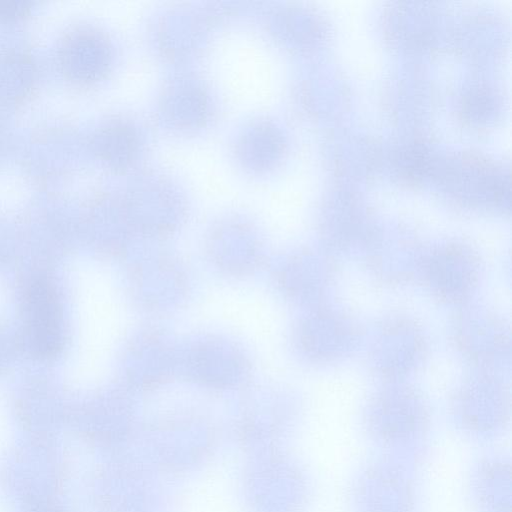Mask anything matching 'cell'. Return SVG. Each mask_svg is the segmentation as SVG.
I'll list each match as a JSON object with an SVG mask.
<instances>
[{
  "label": "cell",
  "instance_id": "3957f363",
  "mask_svg": "<svg viewBox=\"0 0 512 512\" xmlns=\"http://www.w3.org/2000/svg\"><path fill=\"white\" fill-rule=\"evenodd\" d=\"M465 496L471 512H511L510 453L490 449L478 455L466 473Z\"/></svg>",
  "mask_w": 512,
  "mask_h": 512
},
{
  "label": "cell",
  "instance_id": "277c9868",
  "mask_svg": "<svg viewBox=\"0 0 512 512\" xmlns=\"http://www.w3.org/2000/svg\"><path fill=\"white\" fill-rule=\"evenodd\" d=\"M28 4L25 1H0V16L6 18L21 16L29 9Z\"/></svg>",
  "mask_w": 512,
  "mask_h": 512
},
{
  "label": "cell",
  "instance_id": "6da1fadb",
  "mask_svg": "<svg viewBox=\"0 0 512 512\" xmlns=\"http://www.w3.org/2000/svg\"><path fill=\"white\" fill-rule=\"evenodd\" d=\"M345 503L348 512H422L419 469L373 454L351 474Z\"/></svg>",
  "mask_w": 512,
  "mask_h": 512
},
{
  "label": "cell",
  "instance_id": "5b68a950",
  "mask_svg": "<svg viewBox=\"0 0 512 512\" xmlns=\"http://www.w3.org/2000/svg\"><path fill=\"white\" fill-rule=\"evenodd\" d=\"M41 512H59V511H56V510H50V509H48V510H43V511H41Z\"/></svg>",
  "mask_w": 512,
  "mask_h": 512
},
{
  "label": "cell",
  "instance_id": "7a4b0ae2",
  "mask_svg": "<svg viewBox=\"0 0 512 512\" xmlns=\"http://www.w3.org/2000/svg\"><path fill=\"white\" fill-rule=\"evenodd\" d=\"M23 342L34 357L48 359L62 349L61 306L54 288L45 280L33 281L23 299Z\"/></svg>",
  "mask_w": 512,
  "mask_h": 512
}]
</instances>
